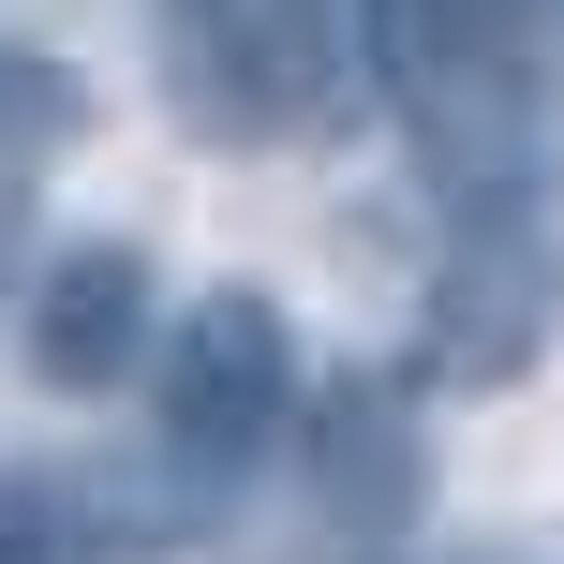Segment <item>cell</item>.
Wrapping results in <instances>:
<instances>
[{
    "label": "cell",
    "mask_w": 564,
    "mask_h": 564,
    "mask_svg": "<svg viewBox=\"0 0 564 564\" xmlns=\"http://www.w3.org/2000/svg\"><path fill=\"white\" fill-rule=\"evenodd\" d=\"M0 253H15V238H0Z\"/></svg>",
    "instance_id": "cell-7"
},
{
    "label": "cell",
    "mask_w": 564,
    "mask_h": 564,
    "mask_svg": "<svg viewBox=\"0 0 564 564\" xmlns=\"http://www.w3.org/2000/svg\"><path fill=\"white\" fill-rule=\"evenodd\" d=\"M357 0H164V75L208 149H282L341 105Z\"/></svg>",
    "instance_id": "cell-2"
},
{
    "label": "cell",
    "mask_w": 564,
    "mask_h": 564,
    "mask_svg": "<svg viewBox=\"0 0 564 564\" xmlns=\"http://www.w3.org/2000/svg\"><path fill=\"white\" fill-rule=\"evenodd\" d=\"M149 312H164L149 238H75V253L30 282V371H45L59 401L119 387V371H149Z\"/></svg>",
    "instance_id": "cell-4"
},
{
    "label": "cell",
    "mask_w": 564,
    "mask_h": 564,
    "mask_svg": "<svg viewBox=\"0 0 564 564\" xmlns=\"http://www.w3.org/2000/svg\"><path fill=\"white\" fill-rule=\"evenodd\" d=\"M149 401H164V460H178V476L238 490L282 446V416H297V327H282V297H253V282L194 297L178 341L149 357Z\"/></svg>",
    "instance_id": "cell-3"
},
{
    "label": "cell",
    "mask_w": 564,
    "mask_h": 564,
    "mask_svg": "<svg viewBox=\"0 0 564 564\" xmlns=\"http://www.w3.org/2000/svg\"><path fill=\"white\" fill-rule=\"evenodd\" d=\"M312 460H327V520H357V535L416 520V416H401V387H341Z\"/></svg>",
    "instance_id": "cell-5"
},
{
    "label": "cell",
    "mask_w": 564,
    "mask_h": 564,
    "mask_svg": "<svg viewBox=\"0 0 564 564\" xmlns=\"http://www.w3.org/2000/svg\"><path fill=\"white\" fill-rule=\"evenodd\" d=\"M564 327V208H550V164L520 178H460L446 194V253H431V312H416V357L446 387H520Z\"/></svg>",
    "instance_id": "cell-1"
},
{
    "label": "cell",
    "mask_w": 564,
    "mask_h": 564,
    "mask_svg": "<svg viewBox=\"0 0 564 564\" xmlns=\"http://www.w3.org/2000/svg\"><path fill=\"white\" fill-rule=\"evenodd\" d=\"M357 59L401 119H446L460 89V0H357Z\"/></svg>",
    "instance_id": "cell-6"
}]
</instances>
